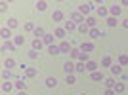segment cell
<instances>
[{"label":"cell","mask_w":128,"mask_h":95,"mask_svg":"<svg viewBox=\"0 0 128 95\" xmlns=\"http://www.w3.org/2000/svg\"><path fill=\"white\" fill-rule=\"evenodd\" d=\"M71 21L73 23H82L84 21V15H80L78 11H76V13H71Z\"/></svg>","instance_id":"6da1fadb"},{"label":"cell","mask_w":128,"mask_h":95,"mask_svg":"<svg viewBox=\"0 0 128 95\" xmlns=\"http://www.w3.org/2000/svg\"><path fill=\"white\" fill-rule=\"evenodd\" d=\"M59 51H61V53H69V51H73V49H71L69 42H61V44H59Z\"/></svg>","instance_id":"7a4b0ae2"},{"label":"cell","mask_w":128,"mask_h":95,"mask_svg":"<svg viewBox=\"0 0 128 95\" xmlns=\"http://www.w3.org/2000/svg\"><path fill=\"white\" fill-rule=\"evenodd\" d=\"M80 49H82V53H88V51H92V49H94V44H90V42H82Z\"/></svg>","instance_id":"3957f363"},{"label":"cell","mask_w":128,"mask_h":95,"mask_svg":"<svg viewBox=\"0 0 128 95\" xmlns=\"http://www.w3.org/2000/svg\"><path fill=\"white\" fill-rule=\"evenodd\" d=\"M88 11H90V4H80L78 6V13L80 15H86Z\"/></svg>","instance_id":"277c9868"},{"label":"cell","mask_w":128,"mask_h":95,"mask_svg":"<svg viewBox=\"0 0 128 95\" xmlns=\"http://www.w3.org/2000/svg\"><path fill=\"white\" fill-rule=\"evenodd\" d=\"M88 34H90V38H94V40H96V38H100V36H103V32L98 31V29H90V32H88Z\"/></svg>","instance_id":"5b68a950"},{"label":"cell","mask_w":128,"mask_h":95,"mask_svg":"<svg viewBox=\"0 0 128 95\" xmlns=\"http://www.w3.org/2000/svg\"><path fill=\"white\" fill-rule=\"evenodd\" d=\"M63 70H65L67 74H71L73 70H75V65H73V63L69 61V63H65V65H63Z\"/></svg>","instance_id":"8992f818"},{"label":"cell","mask_w":128,"mask_h":95,"mask_svg":"<svg viewBox=\"0 0 128 95\" xmlns=\"http://www.w3.org/2000/svg\"><path fill=\"white\" fill-rule=\"evenodd\" d=\"M52 19L54 21H61V19H63V11H54V15H52Z\"/></svg>","instance_id":"52a82bcc"},{"label":"cell","mask_w":128,"mask_h":95,"mask_svg":"<svg viewBox=\"0 0 128 95\" xmlns=\"http://www.w3.org/2000/svg\"><path fill=\"white\" fill-rule=\"evenodd\" d=\"M48 51L52 53V55H58V53H61V51H59V46H54V44H52V46H48Z\"/></svg>","instance_id":"ba28073f"},{"label":"cell","mask_w":128,"mask_h":95,"mask_svg":"<svg viewBox=\"0 0 128 95\" xmlns=\"http://www.w3.org/2000/svg\"><path fill=\"white\" fill-rule=\"evenodd\" d=\"M86 69H88V70H92V72H96V69H98V65L94 63V61H88V63H86Z\"/></svg>","instance_id":"9c48e42d"},{"label":"cell","mask_w":128,"mask_h":95,"mask_svg":"<svg viewBox=\"0 0 128 95\" xmlns=\"http://www.w3.org/2000/svg\"><path fill=\"white\" fill-rule=\"evenodd\" d=\"M113 13V17H117L118 13H120V6H111V10H109Z\"/></svg>","instance_id":"30bf717a"},{"label":"cell","mask_w":128,"mask_h":95,"mask_svg":"<svg viewBox=\"0 0 128 95\" xmlns=\"http://www.w3.org/2000/svg\"><path fill=\"white\" fill-rule=\"evenodd\" d=\"M16 88H17V90H23V91H25V88H27V82H25V78H23V80H19V82L16 84Z\"/></svg>","instance_id":"8fae6325"},{"label":"cell","mask_w":128,"mask_h":95,"mask_svg":"<svg viewBox=\"0 0 128 95\" xmlns=\"http://www.w3.org/2000/svg\"><path fill=\"white\" fill-rule=\"evenodd\" d=\"M84 69H86V65L82 63V61H80V63H76V65H75V70H76V72H84Z\"/></svg>","instance_id":"7c38bea8"},{"label":"cell","mask_w":128,"mask_h":95,"mask_svg":"<svg viewBox=\"0 0 128 95\" xmlns=\"http://www.w3.org/2000/svg\"><path fill=\"white\" fill-rule=\"evenodd\" d=\"M46 86H48V88H56V86H58V80L56 78H48L46 80Z\"/></svg>","instance_id":"4fadbf2b"},{"label":"cell","mask_w":128,"mask_h":95,"mask_svg":"<svg viewBox=\"0 0 128 95\" xmlns=\"http://www.w3.org/2000/svg\"><path fill=\"white\" fill-rule=\"evenodd\" d=\"M92 80H96V82L100 80V82H102V80H103V74H102V72H98V70H96V72H92Z\"/></svg>","instance_id":"5bb4252c"},{"label":"cell","mask_w":128,"mask_h":95,"mask_svg":"<svg viewBox=\"0 0 128 95\" xmlns=\"http://www.w3.org/2000/svg\"><path fill=\"white\" fill-rule=\"evenodd\" d=\"M107 25H109V27H117V17H107Z\"/></svg>","instance_id":"9a60e30c"},{"label":"cell","mask_w":128,"mask_h":95,"mask_svg":"<svg viewBox=\"0 0 128 95\" xmlns=\"http://www.w3.org/2000/svg\"><path fill=\"white\" fill-rule=\"evenodd\" d=\"M40 48H42V42H40V40H32V49H34V51H36V49H40Z\"/></svg>","instance_id":"2e32d148"},{"label":"cell","mask_w":128,"mask_h":95,"mask_svg":"<svg viewBox=\"0 0 128 95\" xmlns=\"http://www.w3.org/2000/svg\"><path fill=\"white\" fill-rule=\"evenodd\" d=\"M109 69H111V72L115 74V76H118V74L122 72V70H120V67H117V65H113V67H109Z\"/></svg>","instance_id":"e0dca14e"},{"label":"cell","mask_w":128,"mask_h":95,"mask_svg":"<svg viewBox=\"0 0 128 95\" xmlns=\"http://www.w3.org/2000/svg\"><path fill=\"white\" fill-rule=\"evenodd\" d=\"M78 32H82V34H86V32H90V29H88V25H78Z\"/></svg>","instance_id":"ac0fdd59"},{"label":"cell","mask_w":128,"mask_h":95,"mask_svg":"<svg viewBox=\"0 0 128 95\" xmlns=\"http://www.w3.org/2000/svg\"><path fill=\"white\" fill-rule=\"evenodd\" d=\"M86 25L92 27V29H96V19H94V17H88V19H86Z\"/></svg>","instance_id":"d6986e66"},{"label":"cell","mask_w":128,"mask_h":95,"mask_svg":"<svg viewBox=\"0 0 128 95\" xmlns=\"http://www.w3.org/2000/svg\"><path fill=\"white\" fill-rule=\"evenodd\" d=\"M65 31H75V23L73 21H65Z\"/></svg>","instance_id":"ffe728a7"},{"label":"cell","mask_w":128,"mask_h":95,"mask_svg":"<svg viewBox=\"0 0 128 95\" xmlns=\"http://www.w3.org/2000/svg\"><path fill=\"white\" fill-rule=\"evenodd\" d=\"M12 36V32H10V29H2V38L4 40H8V38Z\"/></svg>","instance_id":"44dd1931"},{"label":"cell","mask_w":128,"mask_h":95,"mask_svg":"<svg viewBox=\"0 0 128 95\" xmlns=\"http://www.w3.org/2000/svg\"><path fill=\"white\" fill-rule=\"evenodd\" d=\"M105 86L109 88V90H111V88H115V78H107V80H105Z\"/></svg>","instance_id":"7402d4cb"},{"label":"cell","mask_w":128,"mask_h":95,"mask_svg":"<svg viewBox=\"0 0 128 95\" xmlns=\"http://www.w3.org/2000/svg\"><path fill=\"white\" fill-rule=\"evenodd\" d=\"M6 49L14 51V49H16V46H14V44H4V46H2V51H6Z\"/></svg>","instance_id":"603a6c76"},{"label":"cell","mask_w":128,"mask_h":95,"mask_svg":"<svg viewBox=\"0 0 128 95\" xmlns=\"http://www.w3.org/2000/svg\"><path fill=\"white\" fill-rule=\"evenodd\" d=\"M25 70H27V76H29V78L36 76V69H25Z\"/></svg>","instance_id":"cb8c5ba5"},{"label":"cell","mask_w":128,"mask_h":95,"mask_svg":"<svg viewBox=\"0 0 128 95\" xmlns=\"http://www.w3.org/2000/svg\"><path fill=\"white\" fill-rule=\"evenodd\" d=\"M46 6H48L46 2H36V8H38L40 11H44V10H46Z\"/></svg>","instance_id":"d4e9b609"},{"label":"cell","mask_w":128,"mask_h":95,"mask_svg":"<svg viewBox=\"0 0 128 95\" xmlns=\"http://www.w3.org/2000/svg\"><path fill=\"white\" fill-rule=\"evenodd\" d=\"M34 36H46V34H44V29H34Z\"/></svg>","instance_id":"484cf974"},{"label":"cell","mask_w":128,"mask_h":95,"mask_svg":"<svg viewBox=\"0 0 128 95\" xmlns=\"http://www.w3.org/2000/svg\"><path fill=\"white\" fill-rule=\"evenodd\" d=\"M52 40H54V38H52V34H46V36H44V42L48 44V46H52Z\"/></svg>","instance_id":"4316f807"},{"label":"cell","mask_w":128,"mask_h":95,"mask_svg":"<svg viewBox=\"0 0 128 95\" xmlns=\"http://www.w3.org/2000/svg\"><path fill=\"white\" fill-rule=\"evenodd\" d=\"M56 36L63 38V36H65V29H58V31H56Z\"/></svg>","instance_id":"83f0119b"},{"label":"cell","mask_w":128,"mask_h":95,"mask_svg":"<svg viewBox=\"0 0 128 95\" xmlns=\"http://www.w3.org/2000/svg\"><path fill=\"white\" fill-rule=\"evenodd\" d=\"M115 91H118V93L124 91V84H115Z\"/></svg>","instance_id":"f1b7e54d"},{"label":"cell","mask_w":128,"mask_h":95,"mask_svg":"<svg viewBox=\"0 0 128 95\" xmlns=\"http://www.w3.org/2000/svg\"><path fill=\"white\" fill-rule=\"evenodd\" d=\"M71 57L78 59V57H80V51H78V49H73V51H71Z\"/></svg>","instance_id":"f546056e"},{"label":"cell","mask_w":128,"mask_h":95,"mask_svg":"<svg viewBox=\"0 0 128 95\" xmlns=\"http://www.w3.org/2000/svg\"><path fill=\"white\" fill-rule=\"evenodd\" d=\"M67 84H75V76L73 74H67Z\"/></svg>","instance_id":"4dcf8cb0"},{"label":"cell","mask_w":128,"mask_h":95,"mask_svg":"<svg viewBox=\"0 0 128 95\" xmlns=\"http://www.w3.org/2000/svg\"><path fill=\"white\" fill-rule=\"evenodd\" d=\"M120 65H128V55H120Z\"/></svg>","instance_id":"1f68e13d"},{"label":"cell","mask_w":128,"mask_h":95,"mask_svg":"<svg viewBox=\"0 0 128 95\" xmlns=\"http://www.w3.org/2000/svg\"><path fill=\"white\" fill-rule=\"evenodd\" d=\"M80 61H82V63H84V61H88V53H80Z\"/></svg>","instance_id":"d6a6232c"},{"label":"cell","mask_w":128,"mask_h":95,"mask_svg":"<svg viewBox=\"0 0 128 95\" xmlns=\"http://www.w3.org/2000/svg\"><path fill=\"white\" fill-rule=\"evenodd\" d=\"M14 65H16V63H14V59H8V61H6V67H8V69H12Z\"/></svg>","instance_id":"836d02e7"},{"label":"cell","mask_w":128,"mask_h":95,"mask_svg":"<svg viewBox=\"0 0 128 95\" xmlns=\"http://www.w3.org/2000/svg\"><path fill=\"white\" fill-rule=\"evenodd\" d=\"M98 13H100V15H107V10L105 8H98Z\"/></svg>","instance_id":"e575fe53"},{"label":"cell","mask_w":128,"mask_h":95,"mask_svg":"<svg viewBox=\"0 0 128 95\" xmlns=\"http://www.w3.org/2000/svg\"><path fill=\"white\" fill-rule=\"evenodd\" d=\"M109 65H111V57H105L103 59V67H109Z\"/></svg>","instance_id":"d590c367"},{"label":"cell","mask_w":128,"mask_h":95,"mask_svg":"<svg viewBox=\"0 0 128 95\" xmlns=\"http://www.w3.org/2000/svg\"><path fill=\"white\" fill-rule=\"evenodd\" d=\"M29 57H31V59H36V57H38V53L32 49V51H29Z\"/></svg>","instance_id":"8d00e7d4"},{"label":"cell","mask_w":128,"mask_h":95,"mask_svg":"<svg viewBox=\"0 0 128 95\" xmlns=\"http://www.w3.org/2000/svg\"><path fill=\"white\" fill-rule=\"evenodd\" d=\"M2 90H4V91H10V90H12V84H8V82H6V84L2 86Z\"/></svg>","instance_id":"74e56055"},{"label":"cell","mask_w":128,"mask_h":95,"mask_svg":"<svg viewBox=\"0 0 128 95\" xmlns=\"http://www.w3.org/2000/svg\"><path fill=\"white\" fill-rule=\"evenodd\" d=\"M25 29H27V31H34V25H32V23H27Z\"/></svg>","instance_id":"f35d334b"},{"label":"cell","mask_w":128,"mask_h":95,"mask_svg":"<svg viewBox=\"0 0 128 95\" xmlns=\"http://www.w3.org/2000/svg\"><path fill=\"white\" fill-rule=\"evenodd\" d=\"M23 42H25V38H23V36H17L16 38V44H23Z\"/></svg>","instance_id":"ab89813d"},{"label":"cell","mask_w":128,"mask_h":95,"mask_svg":"<svg viewBox=\"0 0 128 95\" xmlns=\"http://www.w3.org/2000/svg\"><path fill=\"white\" fill-rule=\"evenodd\" d=\"M2 76H4V78H12V72H10V70H4V74H2Z\"/></svg>","instance_id":"60d3db41"},{"label":"cell","mask_w":128,"mask_h":95,"mask_svg":"<svg viewBox=\"0 0 128 95\" xmlns=\"http://www.w3.org/2000/svg\"><path fill=\"white\" fill-rule=\"evenodd\" d=\"M10 27H17V21H16V19H10Z\"/></svg>","instance_id":"b9f144b4"},{"label":"cell","mask_w":128,"mask_h":95,"mask_svg":"<svg viewBox=\"0 0 128 95\" xmlns=\"http://www.w3.org/2000/svg\"><path fill=\"white\" fill-rule=\"evenodd\" d=\"M105 95H115V91H113V90H107V91H105Z\"/></svg>","instance_id":"7bdbcfd3"},{"label":"cell","mask_w":128,"mask_h":95,"mask_svg":"<svg viewBox=\"0 0 128 95\" xmlns=\"http://www.w3.org/2000/svg\"><path fill=\"white\" fill-rule=\"evenodd\" d=\"M122 80H124V82H128V74H122Z\"/></svg>","instance_id":"ee69618b"},{"label":"cell","mask_w":128,"mask_h":95,"mask_svg":"<svg viewBox=\"0 0 128 95\" xmlns=\"http://www.w3.org/2000/svg\"><path fill=\"white\" fill-rule=\"evenodd\" d=\"M122 27H124V29H128V19H126V21L122 23Z\"/></svg>","instance_id":"f6af8a7d"},{"label":"cell","mask_w":128,"mask_h":95,"mask_svg":"<svg viewBox=\"0 0 128 95\" xmlns=\"http://www.w3.org/2000/svg\"><path fill=\"white\" fill-rule=\"evenodd\" d=\"M19 95H27V93H25V91H21V93H19Z\"/></svg>","instance_id":"bcb514c9"},{"label":"cell","mask_w":128,"mask_h":95,"mask_svg":"<svg viewBox=\"0 0 128 95\" xmlns=\"http://www.w3.org/2000/svg\"><path fill=\"white\" fill-rule=\"evenodd\" d=\"M82 95H86V93H82Z\"/></svg>","instance_id":"7dc6e473"}]
</instances>
